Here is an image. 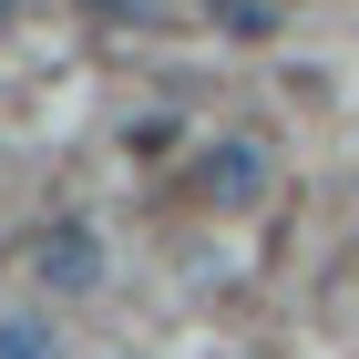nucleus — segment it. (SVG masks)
I'll list each match as a JSON object with an SVG mask.
<instances>
[{
    "instance_id": "obj_1",
    "label": "nucleus",
    "mask_w": 359,
    "mask_h": 359,
    "mask_svg": "<svg viewBox=\"0 0 359 359\" xmlns=\"http://www.w3.org/2000/svg\"><path fill=\"white\" fill-rule=\"evenodd\" d=\"M205 195H216V205H257V195H267V144L226 134L216 154H205Z\"/></svg>"
},
{
    "instance_id": "obj_2",
    "label": "nucleus",
    "mask_w": 359,
    "mask_h": 359,
    "mask_svg": "<svg viewBox=\"0 0 359 359\" xmlns=\"http://www.w3.org/2000/svg\"><path fill=\"white\" fill-rule=\"evenodd\" d=\"M31 267H41V287H93V277H103V257H93V226H62V236L31 257Z\"/></svg>"
},
{
    "instance_id": "obj_3",
    "label": "nucleus",
    "mask_w": 359,
    "mask_h": 359,
    "mask_svg": "<svg viewBox=\"0 0 359 359\" xmlns=\"http://www.w3.org/2000/svg\"><path fill=\"white\" fill-rule=\"evenodd\" d=\"M0 359H52V318H0Z\"/></svg>"
},
{
    "instance_id": "obj_4",
    "label": "nucleus",
    "mask_w": 359,
    "mask_h": 359,
    "mask_svg": "<svg viewBox=\"0 0 359 359\" xmlns=\"http://www.w3.org/2000/svg\"><path fill=\"white\" fill-rule=\"evenodd\" d=\"M93 21H154V11H165V0H83Z\"/></svg>"
},
{
    "instance_id": "obj_5",
    "label": "nucleus",
    "mask_w": 359,
    "mask_h": 359,
    "mask_svg": "<svg viewBox=\"0 0 359 359\" xmlns=\"http://www.w3.org/2000/svg\"><path fill=\"white\" fill-rule=\"evenodd\" d=\"M11 21H21V0H0V31H11Z\"/></svg>"
}]
</instances>
